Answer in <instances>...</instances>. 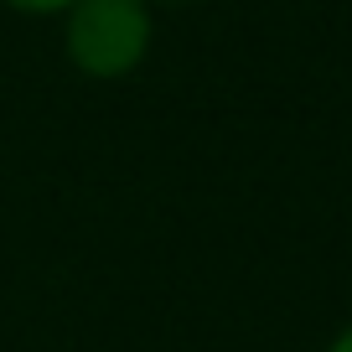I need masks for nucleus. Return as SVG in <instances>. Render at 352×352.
Segmentation results:
<instances>
[{
  "instance_id": "4",
  "label": "nucleus",
  "mask_w": 352,
  "mask_h": 352,
  "mask_svg": "<svg viewBox=\"0 0 352 352\" xmlns=\"http://www.w3.org/2000/svg\"><path fill=\"white\" fill-rule=\"evenodd\" d=\"M151 11H161V6H202V0H145Z\"/></svg>"
},
{
  "instance_id": "3",
  "label": "nucleus",
  "mask_w": 352,
  "mask_h": 352,
  "mask_svg": "<svg viewBox=\"0 0 352 352\" xmlns=\"http://www.w3.org/2000/svg\"><path fill=\"white\" fill-rule=\"evenodd\" d=\"M321 352H352V321H347V327H337V331H331V337H327V347H321Z\"/></svg>"
},
{
  "instance_id": "2",
  "label": "nucleus",
  "mask_w": 352,
  "mask_h": 352,
  "mask_svg": "<svg viewBox=\"0 0 352 352\" xmlns=\"http://www.w3.org/2000/svg\"><path fill=\"white\" fill-rule=\"evenodd\" d=\"M6 11H16V16H63L73 0H0Z\"/></svg>"
},
{
  "instance_id": "1",
  "label": "nucleus",
  "mask_w": 352,
  "mask_h": 352,
  "mask_svg": "<svg viewBox=\"0 0 352 352\" xmlns=\"http://www.w3.org/2000/svg\"><path fill=\"white\" fill-rule=\"evenodd\" d=\"M57 21L67 67L94 83H120L140 73L155 47V11L145 0H73Z\"/></svg>"
}]
</instances>
